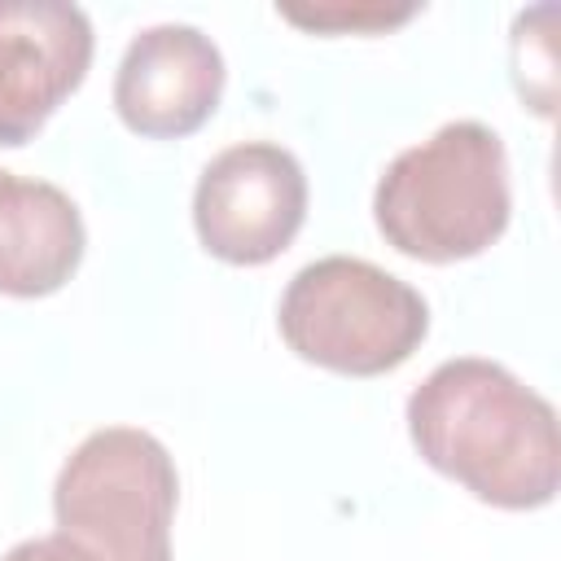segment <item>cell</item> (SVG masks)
Listing matches in <instances>:
<instances>
[{
  "instance_id": "6da1fadb",
  "label": "cell",
  "mask_w": 561,
  "mask_h": 561,
  "mask_svg": "<svg viewBox=\"0 0 561 561\" xmlns=\"http://www.w3.org/2000/svg\"><path fill=\"white\" fill-rule=\"evenodd\" d=\"M408 438L430 469L491 508L526 513L557 495V412L495 359L460 355L438 364L408 394Z\"/></svg>"
},
{
  "instance_id": "7a4b0ae2",
  "label": "cell",
  "mask_w": 561,
  "mask_h": 561,
  "mask_svg": "<svg viewBox=\"0 0 561 561\" xmlns=\"http://www.w3.org/2000/svg\"><path fill=\"white\" fill-rule=\"evenodd\" d=\"M180 473L162 438L136 425L92 430L53 482L57 530L0 561H171Z\"/></svg>"
},
{
  "instance_id": "3957f363",
  "label": "cell",
  "mask_w": 561,
  "mask_h": 561,
  "mask_svg": "<svg viewBox=\"0 0 561 561\" xmlns=\"http://www.w3.org/2000/svg\"><path fill=\"white\" fill-rule=\"evenodd\" d=\"M513 215L504 140L478 123H443L403 149L373 188V219L386 245L416 263H460L491 250Z\"/></svg>"
},
{
  "instance_id": "277c9868",
  "label": "cell",
  "mask_w": 561,
  "mask_h": 561,
  "mask_svg": "<svg viewBox=\"0 0 561 561\" xmlns=\"http://www.w3.org/2000/svg\"><path fill=\"white\" fill-rule=\"evenodd\" d=\"M276 329L285 346L316 368L381 377L421 351L430 307L394 272L368 259L329 254L294 272L276 307Z\"/></svg>"
},
{
  "instance_id": "5b68a950",
  "label": "cell",
  "mask_w": 561,
  "mask_h": 561,
  "mask_svg": "<svg viewBox=\"0 0 561 561\" xmlns=\"http://www.w3.org/2000/svg\"><path fill=\"white\" fill-rule=\"evenodd\" d=\"M307 219V171L276 140H241L206 162L193 188V228L206 254L263 267Z\"/></svg>"
},
{
  "instance_id": "8992f818",
  "label": "cell",
  "mask_w": 561,
  "mask_h": 561,
  "mask_svg": "<svg viewBox=\"0 0 561 561\" xmlns=\"http://www.w3.org/2000/svg\"><path fill=\"white\" fill-rule=\"evenodd\" d=\"M92 22L66 0H0V149H22L92 66Z\"/></svg>"
},
{
  "instance_id": "52a82bcc",
  "label": "cell",
  "mask_w": 561,
  "mask_h": 561,
  "mask_svg": "<svg viewBox=\"0 0 561 561\" xmlns=\"http://www.w3.org/2000/svg\"><path fill=\"white\" fill-rule=\"evenodd\" d=\"M224 79V53L206 31L162 22L127 44L114 75V110L145 140H180L219 110Z\"/></svg>"
},
{
  "instance_id": "ba28073f",
  "label": "cell",
  "mask_w": 561,
  "mask_h": 561,
  "mask_svg": "<svg viewBox=\"0 0 561 561\" xmlns=\"http://www.w3.org/2000/svg\"><path fill=\"white\" fill-rule=\"evenodd\" d=\"M83 245V215L57 184L0 167V294H57L79 272Z\"/></svg>"
},
{
  "instance_id": "9c48e42d",
  "label": "cell",
  "mask_w": 561,
  "mask_h": 561,
  "mask_svg": "<svg viewBox=\"0 0 561 561\" xmlns=\"http://www.w3.org/2000/svg\"><path fill=\"white\" fill-rule=\"evenodd\" d=\"M552 18H557L552 4L522 9L513 18V39H508L513 88H517V96L539 118H552V110H557V39H552Z\"/></svg>"
},
{
  "instance_id": "30bf717a",
  "label": "cell",
  "mask_w": 561,
  "mask_h": 561,
  "mask_svg": "<svg viewBox=\"0 0 561 561\" xmlns=\"http://www.w3.org/2000/svg\"><path fill=\"white\" fill-rule=\"evenodd\" d=\"M285 22L302 26V31H329V35H373V31H390V26H403L408 18H416L421 9L416 4H316V9H298V4H285L276 9Z\"/></svg>"
}]
</instances>
